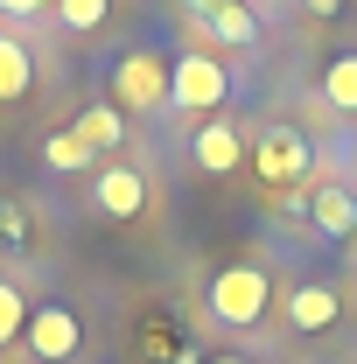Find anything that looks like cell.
Segmentation results:
<instances>
[{
	"label": "cell",
	"instance_id": "5b68a950",
	"mask_svg": "<svg viewBox=\"0 0 357 364\" xmlns=\"http://www.w3.org/2000/svg\"><path fill=\"white\" fill-rule=\"evenodd\" d=\"M28 358L36 364H70L78 350H85V322L70 316L63 301H43V309H28Z\"/></svg>",
	"mask_w": 357,
	"mask_h": 364
},
{
	"label": "cell",
	"instance_id": "6da1fadb",
	"mask_svg": "<svg viewBox=\"0 0 357 364\" xmlns=\"http://www.w3.org/2000/svg\"><path fill=\"white\" fill-rule=\"evenodd\" d=\"M267 301H273V273L267 267L238 259V267L211 273V316H218L224 329H252V322L267 316Z\"/></svg>",
	"mask_w": 357,
	"mask_h": 364
},
{
	"label": "cell",
	"instance_id": "4fadbf2b",
	"mask_svg": "<svg viewBox=\"0 0 357 364\" xmlns=\"http://www.w3.org/2000/svg\"><path fill=\"white\" fill-rule=\"evenodd\" d=\"M322 98H329L336 112H357V49L329 56V70H322Z\"/></svg>",
	"mask_w": 357,
	"mask_h": 364
},
{
	"label": "cell",
	"instance_id": "52a82bcc",
	"mask_svg": "<svg viewBox=\"0 0 357 364\" xmlns=\"http://www.w3.org/2000/svg\"><path fill=\"white\" fill-rule=\"evenodd\" d=\"M91 203L105 210V218H140L147 210V176L140 168H127V161H112V168H98V182H91Z\"/></svg>",
	"mask_w": 357,
	"mask_h": 364
},
{
	"label": "cell",
	"instance_id": "ffe728a7",
	"mask_svg": "<svg viewBox=\"0 0 357 364\" xmlns=\"http://www.w3.org/2000/svg\"><path fill=\"white\" fill-rule=\"evenodd\" d=\"M211 364H245V358H211Z\"/></svg>",
	"mask_w": 357,
	"mask_h": 364
},
{
	"label": "cell",
	"instance_id": "8fae6325",
	"mask_svg": "<svg viewBox=\"0 0 357 364\" xmlns=\"http://www.w3.org/2000/svg\"><path fill=\"white\" fill-rule=\"evenodd\" d=\"M70 134L85 140L91 154H112V147H119V140H127V112H119V105H105V98H98V105H85V112H78V127H70Z\"/></svg>",
	"mask_w": 357,
	"mask_h": 364
},
{
	"label": "cell",
	"instance_id": "44dd1931",
	"mask_svg": "<svg viewBox=\"0 0 357 364\" xmlns=\"http://www.w3.org/2000/svg\"><path fill=\"white\" fill-rule=\"evenodd\" d=\"M245 7H252V0H245Z\"/></svg>",
	"mask_w": 357,
	"mask_h": 364
},
{
	"label": "cell",
	"instance_id": "9a60e30c",
	"mask_svg": "<svg viewBox=\"0 0 357 364\" xmlns=\"http://www.w3.org/2000/svg\"><path fill=\"white\" fill-rule=\"evenodd\" d=\"M43 161L56 168V176H78V168L91 161V147H85L78 134H70V127H63V134H49V140H43Z\"/></svg>",
	"mask_w": 357,
	"mask_h": 364
},
{
	"label": "cell",
	"instance_id": "ba28073f",
	"mask_svg": "<svg viewBox=\"0 0 357 364\" xmlns=\"http://www.w3.org/2000/svg\"><path fill=\"white\" fill-rule=\"evenodd\" d=\"M336 316H343V294H336L329 280H302V287L287 294V329H302V336L336 329Z\"/></svg>",
	"mask_w": 357,
	"mask_h": 364
},
{
	"label": "cell",
	"instance_id": "7a4b0ae2",
	"mask_svg": "<svg viewBox=\"0 0 357 364\" xmlns=\"http://www.w3.org/2000/svg\"><path fill=\"white\" fill-rule=\"evenodd\" d=\"M169 63L176 56H161V49H127L112 63V105H134V112L169 105Z\"/></svg>",
	"mask_w": 357,
	"mask_h": 364
},
{
	"label": "cell",
	"instance_id": "7c38bea8",
	"mask_svg": "<svg viewBox=\"0 0 357 364\" xmlns=\"http://www.w3.org/2000/svg\"><path fill=\"white\" fill-rule=\"evenodd\" d=\"M28 85H36V56H28L21 36L0 28V105H7V98H28Z\"/></svg>",
	"mask_w": 357,
	"mask_h": 364
},
{
	"label": "cell",
	"instance_id": "e0dca14e",
	"mask_svg": "<svg viewBox=\"0 0 357 364\" xmlns=\"http://www.w3.org/2000/svg\"><path fill=\"white\" fill-rule=\"evenodd\" d=\"M7 21H28V14H56V0H0Z\"/></svg>",
	"mask_w": 357,
	"mask_h": 364
},
{
	"label": "cell",
	"instance_id": "8992f818",
	"mask_svg": "<svg viewBox=\"0 0 357 364\" xmlns=\"http://www.w3.org/2000/svg\"><path fill=\"white\" fill-rule=\"evenodd\" d=\"M309 140L294 134V127H267V134L252 140V168H260V176L267 182H302L309 176Z\"/></svg>",
	"mask_w": 357,
	"mask_h": 364
},
{
	"label": "cell",
	"instance_id": "ac0fdd59",
	"mask_svg": "<svg viewBox=\"0 0 357 364\" xmlns=\"http://www.w3.org/2000/svg\"><path fill=\"white\" fill-rule=\"evenodd\" d=\"M0 238H7V245H21V238H28V218H21L14 203H0Z\"/></svg>",
	"mask_w": 357,
	"mask_h": 364
},
{
	"label": "cell",
	"instance_id": "2e32d148",
	"mask_svg": "<svg viewBox=\"0 0 357 364\" xmlns=\"http://www.w3.org/2000/svg\"><path fill=\"white\" fill-rule=\"evenodd\" d=\"M21 329H28V301H21L14 280H0V343H14Z\"/></svg>",
	"mask_w": 357,
	"mask_h": 364
},
{
	"label": "cell",
	"instance_id": "5bb4252c",
	"mask_svg": "<svg viewBox=\"0 0 357 364\" xmlns=\"http://www.w3.org/2000/svg\"><path fill=\"white\" fill-rule=\"evenodd\" d=\"M56 21H63L70 36H91V28L112 21V0H56Z\"/></svg>",
	"mask_w": 357,
	"mask_h": 364
},
{
	"label": "cell",
	"instance_id": "d6986e66",
	"mask_svg": "<svg viewBox=\"0 0 357 364\" xmlns=\"http://www.w3.org/2000/svg\"><path fill=\"white\" fill-rule=\"evenodd\" d=\"M309 14H315V21H336V14H343V0H309Z\"/></svg>",
	"mask_w": 357,
	"mask_h": 364
},
{
	"label": "cell",
	"instance_id": "277c9868",
	"mask_svg": "<svg viewBox=\"0 0 357 364\" xmlns=\"http://www.w3.org/2000/svg\"><path fill=\"white\" fill-rule=\"evenodd\" d=\"M182 21H196V43H231V49H252L260 43V14L245 0H176Z\"/></svg>",
	"mask_w": 357,
	"mask_h": 364
},
{
	"label": "cell",
	"instance_id": "30bf717a",
	"mask_svg": "<svg viewBox=\"0 0 357 364\" xmlns=\"http://www.w3.org/2000/svg\"><path fill=\"white\" fill-rule=\"evenodd\" d=\"M309 218H315V231H329V238H351L357 231V196L343 182H315L309 189Z\"/></svg>",
	"mask_w": 357,
	"mask_h": 364
},
{
	"label": "cell",
	"instance_id": "3957f363",
	"mask_svg": "<svg viewBox=\"0 0 357 364\" xmlns=\"http://www.w3.org/2000/svg\"><path fill=\"white\" fill-rule=\"evenodd\" d=\"M224 91H231V77H224L218 56L182 49L169 63V105H182V112H211V105H224Z\"/></svg>",
	"mask_w": 357,
	"mask_h": 364
},
{
	"label": "cell",
	"instance_id": "9c48e42d",
	"mask_svg": "<svg viewBox=\"0 0 357 364\" xmlns=\"http://www.w3.org/2000/svg\"><path fill=\"white\" fill-rule=\"evenodd\" d=\"M238 161H245V134H238L231 119H211V127L196 134V168H203V176H231Z\"/></svg>",
	"mask_w": 357,
	"mask_h": 364
}]
</instances>
